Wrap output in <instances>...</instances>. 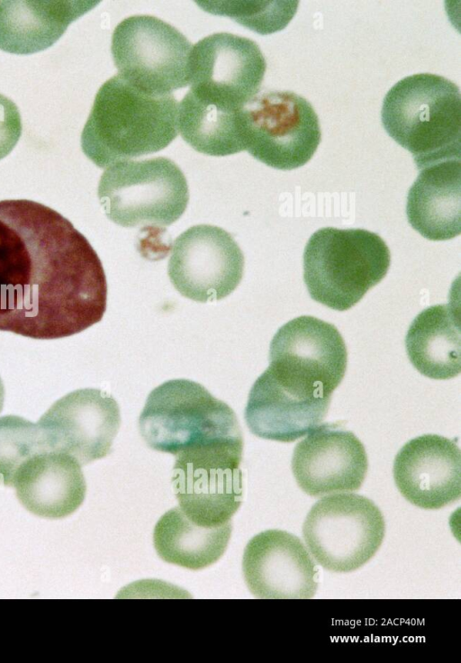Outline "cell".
I'll return each mask as SVG.
<instances>
[{"label":"cell","instance_id":"52a82bcc","mask_svg":"<svg viewBox=\"0 0 461 663\" xmlns=\"http://www.w3.org/2000/svg\"><path fill=\"white\" fill-rule=\"evenodd\" d=\"M243 438L186 449L176 455L172 486L179 508L203 527L230 521L243 496Z\"/></svg>","mask_w":461,"mask_h":663},{"label":"cell","instance_id":"e0dca14e","mask_svg":"<svg viewBox=\"0 0 461 663\" xmlns=\"http://www.w3.org/2000/svg\"><path fill=\"white\" fill-rule=\"evenodd\" d=\"M393 474L402 495L423 509H439L460 498L461 452L446 437H416L398 451Z\"/></svg>","mask_w":461,"mask_h":663},{"label":"cell","instance_id":"2e32d148","mask_svg":"<svg viewBox=\"0 0 461 663\" xmlns=\"http://www.w3.org/2000/svg\"><path fill=\"white\" fill-rule=\"evenodd\" d=\"M242 569L257 598L307 599L318 588V568L300 539L281 530L255 535L246 545Z\"/></svg>","mask_w":461,"mask_h":663},{"label":"cell","instance_id":"ffe728a7","mask_svg":"<svg viewBox=\"0 0 461 663\" xmlns=\"http://www.w3.org/2000/svg\"><path fill=\"white\" fill-rule=\"evenodd\" d=\"M409 223L430 241L461 232V162L447 159L420 169L407 195Z\"/></svg>","mask_w":461,"mask_h":663},{"label":"cell","instance_id":"5bb4252c","mask_svg":"<svg viewBox=\"0 0 461 663\" xmlns=\"http://www.w3.org/2000/svg\"><path fill=\"white\" fill-rule=\"evenodd\" d=\"M37 424L46 450L68 454L83 466L111 452L120 409L107 393L83 388L57 400Z\"/></svg>","mask_w":461,"mask_h":663},{"label":"cell","instance_id":"ba28073f","mask_svg":"<svg viewBox=\"0 0 461 663\" xmlns=\"http://www.w3.org/2000/svg\"><path fill=\"white\" fill-rule=\"evenodd\" d=\"M384 516L373 501L357 494H336L316 502L303 536L317 563L332 572H351L368 562L382 545Z\"/></svg>","mask_w":461,"mask_h":663},{"label":"cell","instance_id":"7a4b0ae2","mask_svg":"<svg viewBox=\"0 0 461 663\" xmlns=\"http://www.w3.org/2000/svg\"><path fill=\"white\" fill-rule=\"evenodd\" d=\"M177 113L173 94H151L117 74L96 93L82 150L102 168L159 151L177 135Z\"/></svg>","mask_w":461,"mask_h":663},{"label":"cell","instance_id":"4fadbf2b","mask_svg":"<svg viewBox=\"0 0 461 663\" xmlns=\"http://www.w3.org/2000/svg\"><path fill=\"white\" fill-rule=\"evenodd\" d=\"M243 253L225 230L199 224L187 229L174 241L167 274L185 297L206 303L232 293L241 281Z\"/></svg>","mask_w":461,"mask_h":663},{"label":"cell","instance_id":"8992f818","mask_svg":"<svg viewBox=\"0 0 461 663\" xmlns=\"http://www.w3.org/2000/svg\"><path fill=\"white\" fill-rule=\"evenodd\" d=\"M107 217L126 228H164L184 213L189 200L185 177L165 157L109 166L98 185Z\"/></svg>","mask_w":461,"mask_h":663},{"label":"cell","instance_id":"d6986e66","mask_svg":"<svg viewBox=\"0 0 461 663\" xmlns=\"http://www.w3.org/2000/svg\"><path fill=\"white\" fill-rule=\"evenodd\" d=\"M13 486L27 511L47 519L72 514L86 492L81 465L68 454L51 450L37 453L23 463Z\"/></svg>","mask_w":461,"mask_h":663},{"label":"cell","instance_id":"8fae6325","mask_svg":"<svg viewBox=\"0 0 461 663\" xmlns=\"http://www.w3.org/2000/svg\"><path fill=\"white\" fill-rule=\"evenodd\" d=\"M344 340L331 323L303 315L273 337L268 368L282 382L308 394L331 396L347 369Z\"/></svg>","mask_w":461,"mask_h":663},{"label":"cell","instance_id":"6da1fadb","mask_svg":"<svg viewBox=\"0 0 461 663\" xmlns=\"http://www.w3.org/2000/svg\"><path fill=\"white\" fill-rule=\"evenodd\" d=\"M106 300L102 262L67 218L32 200L0 201V331L68 337L100 322Z\"/></svg>","mask_w":461,"mask_h":663},{"label":"cell","instance_id":"9a60e30c","mask_svg":"<svg viewBox=\"0 0 461 663\" xmlns=\"http://www.w3.org/2000/svg\"><path fill=\"white\" fill-rule=\"evenodd\" d=\"M292 471L300 488L311 496L357 491L366 476L364 445L340 422H326L294 447Z\"/></svg>","mask_w":461,"mask_h":663},{"label":"cell","instance_id":"5b68a950","mask_svg":"<svg viewBox=\"0 0 461 663\" xmlns=\"http://www.w3.org/2000/svg\"><path fill=\"white\" fill-rule=\"evenodd\" d=\"M139 430L152 450L174 456L186 449L242 437L234 411L188 379L168 380L150 392Z\"/></svg>","mask_w":461,"mask_h":663},{"label":"cell","instance_id":"7402d4cb","mask_svg":"<svg viewBox=\"0 0 461 663\" xmlns=\"http://www.w3.org/2000/svg\"><path fill=\"white\" fill-rule=\"evenodd\" d=\"M459 311L452 304H437L420 312L405 338L408 358L423 376L449 379L461 370Z\"/></svg>","mask_w":461,"mask_h":663},{"label":"cell","instance_id":"30bf717a","mask_svg":"<svg viewBox=\"0 0 461 663\" xmlns=\"http://www.w3.org/2000/svg\"><path fill=\"white\" fill-rule=\"evenodd\" d=\"M192 44L177 29L151 15L122 20L112 37L118 75L156 95L173 94L188 85Z\"/></svg>","mask_w":461,"mask_h":663},{"label":"cell","instance_id":"3957f363","mask_svg":"<svg viewBox=\"0 0 461 663\" xmlns=\"http://www.w3.org/2000/svg\"><path fill=\"white\" fill-rule=\"evenodd\" d=\"M381 120L389 136L411 153L419 170L460 159L461 95L447 78L420 73L401 79L384 98Z\"/></svg>","mask_w":461,"mask_h":663},{"label":"cell","instance_id":"4316f807","mask_svg":"<svg viewBox=\"0 0 461 663\" xmlns=\"http://www.w3.org/2000/svg\"><path fill=\"white\" fill-rule=\"evenodd\" d=\"M22 134V120L16 104L0 94V159L15 147Z\"/></svg>","mask_w":461,"mask_h":663},{"label":"cell","instance_id":"603a6c76","mask_svg":"<svg viewBox=\"0 0 461 663\" xmlns=\"http://www.w3.org/2000/svg\"><path fill=\"white\" fill-rule=\"evenodd\" d=\"M230 521L217 527H203L189 520L179 506L166 512L153 531V545L165 562L201 570L224 554L230 536Z\"/></svg>","mask_w":461,"mask_h":663},{"label":"cell","instance_id":"7c38bea8","mask_svg":"<svg viewBox=\"0 0 461 663\" xmlns=\"http://www.w3.org/2000/svg\"><path fill=\"white\" fill-rule=\"evenodd\" d=\"M266 68L255 41L228 32L213 33L192 48L189 91L206 103L240 111L258 95Z\"/></svg>","mask_w":461,"mask_h":663},{"label":"cell","instance_id":"d4e9b609","mask_svg":"<svg viewBox=\"0 0 461 663\" xmlns=\"http://www.w3.org/2000/svg\"><path fill=\"white\" fill-rule=\"evenodd\" d=\"M202 9L228 16L260 34L283 30L297 11L298 1H199Z\"/></svg>","mask_w":461,"mask_h":663},{"label":"cell","instance_id":"277c9868","mask_svg":"<svg viewBox=\"0 0 461 663\" xmlns=\"http://www.w3.org/2000/svg\"><path fill=\"white\" fill-rule=\"evenodd\" d=\"M390 262L389 248L378 234L326 227L305 246L303 279L314 301L346 311L385 277Z\"/></svg>","mask_w":461,"mask_h":663},{"label":"cell","instance_id":"83f0119b","mask_svg":"<svg viewBox=\"0 0 461 663\" xmlns=\"http://www.w3.org/2000/svg\"><path fill=\"white\" fill-rule=\"evenodd\" d=\"M4 399H5V388H4L3 381L0 377V412L2 411L3 406H4Z\"/></svg>","mask_w":461,"mask_h":663},{"label":"cell","instance_id":"9c48e42d","mask_svg":"<svg viewBox=\"0 0 461 663\" xmlns=\"http://www.w3.org/2000/svg\"><path fill=\"white\" fill-rule=\"evenodd\" d=\"M245 150L271 168L291 170L305 165L321 138L312 104L291 91L257 95L243 109Z\"/></svg>","mask_w":461,"mask_h":663},{"label":"cell","instance_id":"cb8c5ba5","mask_svg":"<svg viewBox=\"0 0 461 663\" xmlns=\"http://www.w3.org/2000/svg\"><path fill=\"white\" fill-rule=\"evenodd\" d=\"M243 109H222L188 91L178 105L177 129L198 152L216 157L235 154L245 150Z\"/></svg>","mask_w":461,"mask_h":663},{"label":"cell","instance_id":"ac0fdd59","mask_svg":"<svg viewBox=\"0 0 461 663\" xmlns=\"http://www.w3.org/2000/svg\"><path fill=\"white\" fill-rule=\"evenodd\" d=\"M330 400L331 396L309 395L283 383L267 368L250 389L244 417L256 436L292 442L325 419Z\"/></svg>","mask_w":461,"mask_h":663},{"label":"cell","instance_id":"44dd1931","mask_svg":"<svg viewBox=\"0 0 461 663\" xmlns=\"http://www.w3.org/2000/svg\"><path fill=\"white\" fill-rule=\"evenodd\" d=\"M97 1H0V50L32 54L52 46Z\"/></svg>","mask_w":461,"mask_h":663},{"label":"cell","instance_id":"484cf974","mask_svg":"<svg viewBox=\"0 0 461 663\" xmlns=\"http://www.w3.org/2000/svg\"><path fill=\"white\" fill-rule=\"evenodd\" d=\"M42 451L48 450L37 423L17 415L0 417V485L13 486L21 465Z\"/></svg>","mask_w":461,"mask_h":663}]
</instances>
